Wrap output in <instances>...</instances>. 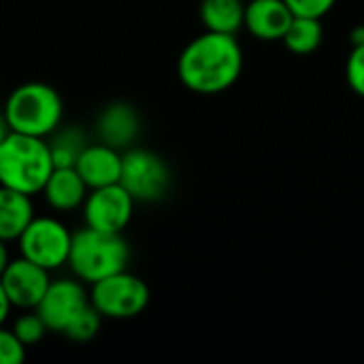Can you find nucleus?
Masks as SVG:
<instances>
[{
	"label": "nucleus",
	"mask_w": 364,
	"mask_h": 364,
	"mask_svg": "<svg viewBox=\"0 0 364 364\" xmlns=\"http://www.w3.org/2000/svg\"><path fill=\"white\" fill-rule=\"evenodd\" d=\"M243 73V49L235 34L203 32L190 41L179 60V81L196 94H220L237 83Z\"/></svg>",
	"instance_id": "1"
},
{
	"label": "nucleus",
	"mask_w": 364,
	"mask_h": 364,
	"mask_svg": "<svg viewBox=\"0 0 364 364\" xmlns=\"http://www.w3.org/2000/svg\"><path fill=\"white\" fill-rule=\"evenodd\" d=\"M53 168L49 143L41 136L11 132L0 145V186L34 196L43 192Z\"/></svg>",
	"instance_id": "2"
},
{
	"label": "nucleus",
	"mask_w": 364,
	"mask_h": 364,
	"mask_svg": "<svg viewBox=\"0 0 364 364\" xmlns=\"http://www.w3.org/2000/svg\"><path fill=\"white\" fill-rule=\"evenodd\" d=\"M130 260L128 241L122 232H105L85 226L73 235L68 267L83 284H96L109 275L126 271Z\"/></svg>",
	"instance_id": "3"
},
{
	"label": "nucleus",
	"mask_w": 364,
	"mask_h": 364,
	"mask_svg": "<svg viewBox=\"0 0 364 364\" xmlns=\"http://www.w3.org/2000/svg\"><path fill=\"white\" fill-rule=\"evenodd\" d=\"M2 113L13 132L45 139L60 128L64 102L55 87L41 81H28L9 94Z\"/></svg>",
	"instance_id": "4"
},
{
	"label": "nucleus",
	"mask_w": 364,
	"mask_h": 364,
	"mask_svg": "<svg viewBox=\"0 0 364 364\" xmlns=\"http://www.w3.org/2000/svg\"><path fill=\"white\" fill-rule=\"evenodd\" d=\"M171 168L166 160L145 147H130L122 154L119 183L136 203H158L171 190Z\"/></svg>",
	"instance_id": "5"
},
{
	"label": "nucleus",
	"mask_w": 364,
	"mask_h": 364,
	"mask_svg": "<svg viewBox=\"0 0 364 364\" xmlns=\"http://www.w3.org/2000/svg\"><path fill=\"white\" fill-rule=\"evenodd\" d=\"M149 299L151 294L147 284L128 271H119L92 284L90 292L92 305L109 320H130L141 316L147 309Z\"/></svg>",
	"instance_id": "6"
},
{
	"label": "nucleus",
	"mask_w": 364,
	"mask_h": 364,
	"mask_svg": "<svg viewBox=\"0 0 364 364\" xmlns=\"http://www.w3.org/2000/svg\"><path fill=\"white\" fill-rule=\"evenodd\" d=\"M19 252L23 258L36 262L47 271H55L68 264L73 235L55 218H36L19 235Z\"/></svg>",
	"instance_id": "7"
},
{
	"label": "nucleus",
	"mask_w": 364,
	"mask_h": 364,
	"mask_svg": "<svg viewBox=\"0 0 364 364\" xmlns=\"http://www.w3.org/2000/svg\"><path fill=\"white\" fill-rule=\"evenodd\" d=\"M134 198L122 183L96 188L87 192L83 203L85 226L105 232H124L134 213Z\"/></svg>",
	"instance_id": "8"
},
{
	"label": "nucleus",
	"mask_w": 364,
	"mask_h": 364,
	"mask_svg": "<svg viewBox=\"0 0 364 364\" xmlns=\"http://www.w3.org/2000/svg\"><path fill=\"white\" fill-rule=\"evenodd\" d=\"M90 294L85 292L81 279H55L49 284L45 296L36 305V311L51 333L64 335L73 320L90 307Z\"/></svg>",
	"instance_id": "9"
},
{
	"label": "nucleus",
	"mask_w": 364,
	"mask_h": 364,
	"mask_svg": "<svg viewBox=\"0 0 364 364\" xmlns=\"http://www.w3.org/2000/svg\"><path fill=\"white\" fill-rule=\"evenodd\" d=\"M0 282L11 305L19 309H36L51 284L49 271L23 256L9 260L6 269L0 275Z\"/></svg>",
	"instance_id": "10"
},
{
	"label": "nucleus",
	"mask_w": 364,
	"mask_h": 364,
	"mask_svg": "<svg viewBox=\"0 0 364 364\" xmlns=\"http://www.w3.org/2000/svg\"><path fill=\"white\" fill-rule=\"evenodd\" d=\"M96 132L100 143L126 151L141 134V115L130 102L115 100L100 111L96 119Z\"/></svg>",
	"instance_id": "11"
},
{
	"label": "nucleus",
	"mask_w": 364,
	"mask_h": 364,
	"mask_svg": "<svg viewBox=\"0 0 364 364\" xmlns=\"http://www.w3.org/2000/svg\"><path fill=\"white\" fill-rule=\"evenodd\" d=\"M75 168L90 190L119 183L122 151L107 143H87V147L81 151Z\"/></svg>",
	"instance_id": "12"
},
{
	"label": "nucleus",
	"mask_w": 364,
	"mask_h": 364,
	"mask_svg": "<svg viewBox=\"0 0 364 364\" xmlns=\"http://www.w3.org/2000/svg\"><path fill=\"white\" fill-rule=\"evenodd\" d=\"M292 19L284 0H250L245 4V28L260 41H282Z\"/></svg>",
	"instance_id": "13"
},
{
	"label": "nucleus",
	"mask_w": 364,
	"mask_h": 364,
	"mask_svg": "<svg viewBox=\"0 0 364 364\" xmlns=\"http://www.w3.org/2000/svg\"><path fill=\"white\" fill-rule=\"evenodd\" d=\"M87 192L90 188L85 186L75 166H55L41 194L55 211H75L83 207Z\"/></svg>",
	"instance_id": "14"
},
{
	"label": "nucleus",
	"mask_w": 364,
	"mask_h": 364,
	"mask_svg": "<svg viewBox=\"0 0 364 364\" xmlns=\"http://www.w3.org/2000/svg\"><path fill=\"white\" fill-rule=\"evenodd\" d=\"M34 220L32 196L13 188L0 186V239L15 241Z\"/></svg>",
	"instance_id": "15"
},
{
	"label": "nucleus",
	"mask_w": 364,
	"mask_h": 364,
	"mask_svg": "<svg viewBox=\"0 0 364 364\" xmlns=\"http://www.w3.org/2000/svg\"><path fill=\"white\" fill-rule=\"evenodd\" d=\"M200 21L205 30L237 34L245 26L243 0H200Z\"/></svg>",
	"instance_id": "16"
},
{
	"label": "nucleus",
	"mask_w": 364,
	"mask_h": 364,
	"mask_svg": "<svg viewBox=\"0 0 364 364\" xmlns=\"http://www.w3.org/2000/svg\"><path fill=\"white\" fill-rule=\"evenodd\" d=\"M284 45L299 55H307L314 53L322 41H324V28H322V19L316 17H296L290 21L286 34H284Z\"/></svg>",
	"instance_id": "17"
},
{
	"label": "nucleus",
	"mask_w": 364,
	"mask_h": 364,
	"mask_svg": "<svg viewBox=\"0 0 364 364\" xmlns=\"http://www.w3.org/2000/svg\"><path fill=\"white\" fill-rule=\"evenodd\" d=\"M47 143L53 158V166H75L81 151L87 147L85 132L79 130L77 126H68L51 132V139Z\"/></svg>",
	"instance_id": "18"
},
{
	"label": "nucleus",
	"mask_w": 364,
	"mask_h": 364,
	"mask_svg": "<svg viewBox=\"0 0 364 364\" xmlns=\"http://www.w3.org/2000/svg\"><path fill=\"white\" fill-rule=\"evenodd\" d=\"M100 324H102V316L98 314V309L90 303V307H85L75 320L73 324L66 328V337L70 341H77V343H85L90 339H94L100 331Z\"/></svg>",
	"instance_id": "19"
},
{
	"label": "nucleus",
	"mask_w": 364,
	"mask_h": 364,
	"mask_svg": "<svg viewBox=\"0 0 364 364\" xmlns=\"http://www.w3.org/2000/svg\"><path fill=\"white\" fill-rule=\"evenodd\" d=\"M47 324H45V320L41 318V314L34 309H30L28 314H21L17 320H15V324H13V333L17 335V339L26 346V348H30V346H36L45 335H47Z\"/></svg>",
	"instance_id": "20"
},
{
	"label": "nucleus",
	"mask_w": 364,
	"mask_h": 364,
	"mask_svg": "<svg viewBox=\"0 0 364 364\" xmlns=\"http://www.w3.org/2000/svg\"><path fill=\"white\" fill-rule=\"evenodd\" d=\"M346 77L350 87L364 98V43L352 47L348 64H346Z\"/></svg>",
	"instance_id": "21"
},
{
	"label": "nucleus",
	"mask_w": 364,
	"mask_h": 364,
	"mask_svg": "<svg viewBox=\"0 0 364 364\" xmlns=\"http://www.w3.org/2000/svg\"><path fill=\"white\" fill-rule=\"evenodd\" d=\"M26 360V346L17 339L13 328L0 326V364H21Z\"/></svg>",
	"instance_id": "22"
},
{
	"label": "nucleus",
	"mask_w": 364,
	"mask_h": 364,
	"mask_svg": "<svg viewBox=\"0 0 364 364\" xmlns=\"http://www.w3.org/2000/svg\"><path fill=\"white\" fill-rule=\"evenodd\" d=\"M292 15L296 17H316L322 19L326 13H331V9L335 6L337 0H284Z\"/></svg>",
	"instance_id": "23"
},
{
	"label": "nucleus",
	"mask_w": 364,
	"mask_h": 364,
	"mask_svg": "<svg viewBox=\"0 0 364 364\" xmlns=\"http://www.w3.org/2000/svg\"><path fill=\"white\" fill-rule=\"evenodd\" d=\"M11 301H9V296H6V292H4V288H2V282H0V326L4 324V320L9 318V311H11Z\"/></svg>",
	"instance_id": "24"
},
{
	"label": "nucleus",
	"mask_w": 364,
	"mask_h": 364,
	"mask_svg": "<svg viewBox=\"0 0 364 364\" xmlns=\"http://www.w3.org/2000/svg\"><path fill=\"white\" fill-rule=\"evenodd\" d=\"M9 250H6V241H2L0 239V275H2V271L6 269V264H9Z\"/></svg>",
	"instance_id": "25"
},
{
	"label": "nucleus",
	"mask_w": 364,
	"mask_h": 364,
	"mask_svg": "<svg viewBox=\"0 0 364 364\" xmlns=\"http://www.w3.org/2000/svg\"><path fill=\"white\" fill-rule=\"evenodd\" d=\"M11 132H13V130H11V126H9L4 113H0V145H2V141H4Z\"/></svg>",
	"instance_id": "26"
},
{
	"label": "nucleus",
	"mask_w": 364,
	"mask_h": 364,
	"mask_svg": "<svg viewBox=\"0 0 364 364\" xmlns=\"http://www.w3.org/2000/svg\"><path fill=\"white\" fill-rule=\"evenodd\" d=\"M350 38H352V43H354V45H358V43H364V26H358V28H354V30H352V34H350Z\"/></svg>",
	"instance_id": "27"
}]
</instances>
